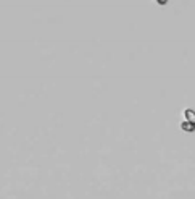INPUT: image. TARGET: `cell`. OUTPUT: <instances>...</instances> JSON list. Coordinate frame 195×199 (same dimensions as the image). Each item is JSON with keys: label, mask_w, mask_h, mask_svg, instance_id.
I'll return each instance as SVG.
<instances>
[{"label": "cell", "mask_w": 195, "mask_h": 199, "mask_svg": "<svg viewBox=\"0 0 195 199\" xmlns=\"http://www.w3.org/2000/svg\"><path fill=\"white\" fill-rule=\"evenodd\" d=\"M184 115H185L187 121H190V123H194V125H195V112H194L192 109L185 110V112H184Z\"/></svg>", "instance_id": "cell-1"}, {"label": "cell", "mask_w": 195, "mask_h": 199, "mask_svg": "<svg viewBox=\"0 0 195 199\" xmlns=\"http://www.w3.org/2000/svg\"><path fill=\"white\" fill-rule=\"evenodd\" d=\"M157 2H158V3H161V5H165V3L168 2V0H157Z\"/></svg>", "instance_id": "cell-2"}]
</instances>
